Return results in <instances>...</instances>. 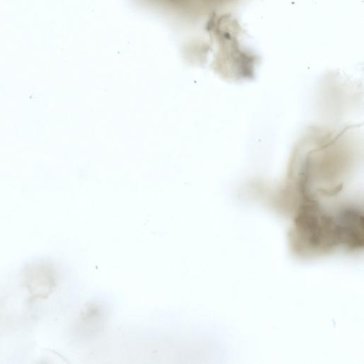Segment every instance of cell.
I'll use <instances>...</instances> for the list:
<instances>
[{
    "label": "cell",
    "instance_id": "6da1fadb",
    "mask_svg": "<svg viewBox=\"0 0 364 364\" xmlns=\"http://www.w3.org/2000/svg\"><path fill=\"white\" fill-rule=\"evenodd\" d=\"M292 251L304 257L331 253L339 246L336 215L324 213L311 200L304 202L289 233Z\"/></svg>",
    "mask_w": 364,
    "mask_h": 364
},
{
    "label": "cell",
    "instance_id": "7a4b0ae2",
    "mask_svg": "<svg viewBox=\"0 0 364 364\" xmlns=\"http://www.w3.org/2000/svg\"><path fill=\"white\" fill-rule=\"evenodd\" d=\"M339 246L347 251L358 252L364 246V218L358 208L348 207L336 215Z\"/></svg>",
    "mask_w": 364,
    "mask_h": 364
}]
</instances>
